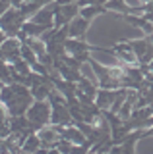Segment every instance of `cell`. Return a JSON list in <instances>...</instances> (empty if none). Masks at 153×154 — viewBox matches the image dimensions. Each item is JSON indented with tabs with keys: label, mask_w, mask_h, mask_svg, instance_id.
<instances>
[{
	"label": "cell",
	"mask_w": 153,
	"mask_h": 154,
	"mask_svg": "<svg viewBox=\"0 0 153 154\" xmlns=\"http://www.w3.org/2000/svg\"><path fill=\"white\" fill-rule=\"evenodd\" d=\"M27 119H29L33 131H39V129L50 125V116H52V108L49 100H35L31 104V108L27 110Z\"/></svg>",
	"instance_id": "obj_1"
},
{
	"label": "cell",
	"mask_w": 153,
	"mask_h": 154,
	"mask_svg": "<svg viewBox=\"0 0 153 154\" xmlns=\"http://www.w3.org/2000/svg\"><path fill=\"white\" fill-rule=\"evenodd\" d=\"M25 21H27V17L23 16V12L20 8H10L0 17V29L4 31L6 37H18L21 33V27Z\"/></svg>",
	"instance_id": "obj_2"
},
{
	"label": "cell",
	"mask_w": 153,
	"mask_h": 154,
	"mask_svg": "<svg viewBox=\"0 0 153 154\" xmlns=\"http://www.w3.org/2000/svg\"><path fill=\"white\" fill-rule=\"evenodd\" d=\"M111 54L116 58L122 66H140V60H138V56L132 52V46L128 45V41L114 45V48H111Z\"/></svg>",
	"instance_id": "obj_3"
},
{
	"label": "cell",
	"mask_w": 153,
	"mask_h": 154,
	"mask_svg": "<svg viewBox=\"0 0 153 154\" xmlns=\"http://www.w3.org/2000/svg\"><path fill=\"white\" fill-rule=\"evenodd\" d=\"M0 50H2V58L8 62V64H14L21 58V41L18 37H8L6 41L0 45Z\"/></svg>",
	"instance_id": "obj_4"
},
{
	"label": "cell",
	"mask_w": 153,
	"mask_h": 154,
	"mask_svg": "<svg viewBox=\"0 0 153 154\" xmlns=\"http://www.w3.org/2000/svg\"><path fill=\"white\" fill-rule=\"evenodd\" d=\"M37 135L41 139V146H45V148H54L56 143L60 141V131L56 125H47V127L39 129Z\"/></svg>",
	"instance_id": "obj_5"
},
{
	"label": "cell",
	"mask_w": 153,
	"mask_h": 154,
	"mask_svg": "<svg viewBox=\"0 0 153 154\" xmlns=\"http://www.w3.org/2000/svg\"><path fill=\"white\" fill-rule=\"evenodd\" d=\"M64 48H66V54L70 56H80V54H87L89 50H97V46H89L82 38H68L64 42Z\"/></svg>",
	"instance_id": "obj_6"
},
{
	"label": "cell",
	"mask_w": 153,
	"mask_h": 154,
	"mask_svg": "<svg viewBox=\"0 0 153 154\" xmlns=\"http://www.w3.org/2000/svg\"><path fill=\"white\" fill-rule=\"evenodd\" d=\"M60 137L62 139H68L72 144H85L87 143V137L78 125H70V127H58Z\"/></svg>",
	"instance_id": "obj_7"
},
{
	"label": "cell",
	"mask_w": 153,
	"mask_h": 154,
	"mask_svg": "<svg viewBox=\"0 0 153 154\" xmlns=\"http://www.w3.org/2000/svg\"><path fill=\"white\" fill-rule=\"evenodd\" d=\"M105 10H107V12H112L116 17H124V16L134 14V6H130L126 0H109V2L105 4Z\"/></svg>",
	"instance_id": "obj_8"
},
{
	"label": "cell",
	"mask_w": 153,
	"mask_h": 154,
	"mask_svg": "<svg viewBox=\"0 0 153 154\" xmlns=\"http://www.w3.org/2000/svg\"><path fill=\"white\" fill-rule=\"evenodd\" d=\"M68 27H70V38H82L83 41L85 33L89 31V21L83 19L82 16H78L68 23Z\"/></svg>",
	"instance_id": "obj_9"
},
{
	"label": "cell",
	"mask_w": 153,
	"mask_h": 154,
	"mask_svg": "<svg viewBox=\"0 0 153 154\" xmlns=\"http://www.w3.org/2000/svg\"><path fill=\"white\" fill-rule=\"evenodd\" d=\"M114 98H116V91H109V89H99L97 96H95V104H97L99 110H111L114 104Z\"/></svg>",
	"instance_id": "obj_10"
},
{
	"label": "cell",
	"mask_w": 153,
	"mask_h": 154,
	"mask_svg": "<svg viewBox=\"0 0 153 154\" xmlns=\"http://www.w3.org/2000/svg\"><path fill=\"white\" fill-rule=\"evenodd\" d=\"M124 19L143 35H153V21H147L143 16H124Z\"/></svg>",
	"instance_id": "obj_11"
},
{
	"label": "cell",
	"mask_w": 153,
	"mask_h": 154,
	"mask_svg": "<svg viewBox=\"0 0 153 154\" xmlns=\"http://www.w3.org/2000/svg\"><path fill=\"white\" fill-rule=\"evenodd\" d=\"M52 91H54V85L52 83H41V85H37V87L31 89V94H33L35 100H49Z\"/></svg>",
	"instance_id": "obj_12"
},
{
	"label": "cell",
	"mask_w": 153,
	"mask_h": 154,
	"mask_svg": "<svg viewBox=\"0 0 153 154\" xmlns=\"http://www.w3.org/2000/svg\"><path fill=\"white\" fill-rule=\"evenodd\" d=\"M39 148H41V139H39V135H37V133H33V135H29V137L25 139L21 150L25 152V154H35Z\"/></svg>",
	"instance_id": "obj_13"
},
{
	"label": "cell",
	"mask_w": 153,
	"mask_h": 154,
	"mask_svg": "<svg viewBox=\"0 0 153 154\" xmlns=\"http://www.w3.org/2000/svg\"><path fill=\"white\" fill-rule=\"evenodd\" d=\"M103 12H107L105 6H83V8H80V16L83 19H87V21H91L95 16H99Z\"/></svg>",
	"instance_id": "obj_14"
},
{
	"label": "cell",
	"mask_w": 153,
	"mask_h": 154,
	"mask_svg": "<svg viewBox=\"0 0 153 154\" xmlns=\"http://www.w3.org/2000/svg\"><path fill=\"white\" fill-rule=\"evenodd\" d=\"M27 45L31 46V50L37 54V58H41L43 54H47V45L41 41V38H31V37H27Z\"/></svg>",
	"instance_id": "obj_15"
},
{
	"label": "cell",
	"mask_w": 153,
	"mask_h": 154,
	"mask_svg": "<svg viewBox=\"0 0 153 154\" xmlns=\"http://www.w3.org/2000/svg\"><path fill=\"white\" fill-rule=\"evenodd\" d=\"M21 58L25 62H29V66H33L35 62H39V58H37V54L31 50V46L27 45V42H21Z\"/></svg>",
	"instance_id": "obj_16"
},
{
	"label": "cell",
	"mask_w": 153,
	"mask_h": 154,
	"mask_svg": "<svg viewBox=\"0 0 153 154\" xmlns=\"http://www.w3.org/2000/svg\"><path fill=\"white\" fill-rule=\"evenodd\" d=\"M12 67H14V69H16L20 75H29V73H31V66H29V62H25L23 58H20L18 62H14Z\"/></svg>",
	"instance_id": "obj_17"
},
{
	"label": "cell",
	"mask_w": 153,
	"mask_h": 154,
	"mask_svg": "<svg viewBox=\"0 0 153 154\" xmlns=\"http://www.w3.org/2000/svg\"><path fill=\"white\" fill-rule=\"evenodd\" d=\"M72 146H74V144H72V143L68 141V139H62V137H60V141L56 143V146H54V148H58V150H60L62 154H70Z\"/></svg>",
	"instance_id": "obj_18"
},
{
	"label": "cell",
	"mask_w": 153,
	"mask_h": 154,
	"mask_svg": "<svg viewBox=\"0 0 153 154\" xmlns=\"http://www.w3.org/2000/svg\"><path fill=\"white\" fill-rule=\"evenodd\" d=\"M109 0H78V6L83 8V6H105Z\"/></svg>",
	"instance_id": "obj_19"
},
{
	"label": "cell",
	"mask_w": 153,
	"mask_h": 154,
	"mask_svg": "<svg viewBox=\"0 0 153 154\" xmlns=\"http://www.w3.org/2000/svg\"><path fill=\"white\" fill-rule=\"evenodd\" d=\"M70 154H89V146L87 144H74Z\"/></svg>",
	"instance_id": "obj_20"
},
{
	"label": "cell",
	"mask_w": 153,
	"mask_h": 154,
	"mask_svg": "<svg viewBox=\"0 0 153 154\" xmlns=\"http://www.w3.org/2000/svg\"><path fill=\"white\" fill-rule=\"evenodd\" d=\"M109 154H124V148H122V144H112V148L109 150Z\"/></svg>",
	"instance_id": "obj_21"
},
{
	"label": "cell",
	"mask_w": 153,
	"mask_h": 154,
	"mask_svg": "<svg viewBox=\"0 0 153 154\" xmlns=\"http://www.w3.org/2000/svg\"><path fill=\"white\" fill-rule=\"evenodd\" d=\"M6 38H8V37H6V35H4V31H2V29H0V45H2V42H4V41H6Z\"/></svg>",
	"instance_id": "obj_22"
},
{
	"label": "cell",
	"mask_w": 153,
	"mask_h": 154,
	"mask_svg": "<svg viewBox=\"0 0 153 154\" xmlns=\"http://www.w3.org/2000/svg\"><path fill=\"white\" fill-rule=\"evenodd\" d=\"M49 154H62L58 148H49Z\"/></svg>",
	"instance_id": "obj_23"
},
{
	"label": "cell",
	"mask_w": 153,
	"mask_h": 154,
	"mask_svg": "<svg viewBox=\"0 0 153 154\" xmlns=\"http://www.w3.org/2000/svg\"><path fill=\"white\" fill-rule=\"evenodd\" d=\"M151 66H153V62H151ZM151 66H149V67H151Z\"/></svg>",
	"instance_id": "obj_24"
}]
</instances>
